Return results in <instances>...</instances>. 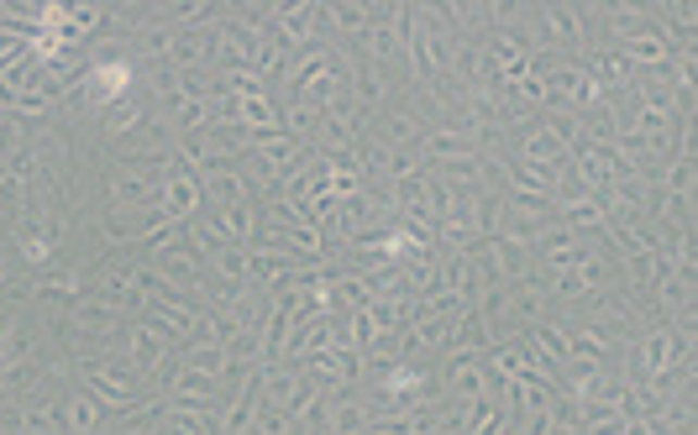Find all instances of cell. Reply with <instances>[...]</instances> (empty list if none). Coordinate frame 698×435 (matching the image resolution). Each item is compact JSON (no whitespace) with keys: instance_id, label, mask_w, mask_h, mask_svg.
Here are the masks:
<instances>
[{"instance_id":"cell-2","label":"cell","mask_w":698,"mask_h":435,"mask_svg":"<svg viewBox=\"0 0 698 435\" xmlns=\"http://www.w3.org/2000/svg\"><path fill=\"white\" fill-rule=\"evenodd\" d=\"M536 22H541V37H547V53H557V48L577 53L583 37H588V16L577 5H541Z\"/></svg>"},{"instance_id":"cell-9","label":"cell","mask_w":698,"mask_h":435,"mask_svg":"<svg viewBox=\"0 0 698 435\" xmlns=\"http://www.w3.org/2000/svg\"><path fill=\"white\" fill-rule=\"evenodd\" d=\"M179 368H189V373H221V368H226V362H221V331H205V325H200V336H189V341H184V351H179Z\"/></svg>"},{"instance_id":"cell-11","label":"cell","mask_w":698,"mask_h":435,"mask_svg":"<svg viewBox=\"0 0 698 435\" xmlns=\"http://www.w3.org/2000/svg\"><path fill=\"white\" fill-rule=\"evenodd\" d=\"M274 16V37L289 48V42H310V32H315V16H321V5H274L269 11Z\"/></svg>"},{"instance_id":"cell-1","label":"cell","mask_w":698,"mask_h":435,"mask_svg":"<svg viewBox=\"0 0 698 435\" xmlns=\"http://www.w3.org/2000/svg\"><path fill=\"white\" fill-rule=\"evenodd\" d=\"M11 236H16V247H22V258L32 262V268H42V262L53 258V247L63 241V215L59 210H22L16 215V226H11Z\"/></svg>"},{"instance_id":"cell-6","label":"cell","mask_w":698,"mask_h":435,"mask_svg":"<svg viewBox=\"0 0 698 435\" xmlns=\"http://www.w3.org/2000/svg\"><path fill=\"white\" fill-rule=\"evenodd\" d=\"M620 53L631 59L636 74H651V69H668L672 63V37H662V32H636V37L620 42Z\"/></svg>"},{"instance_id":"cell-14","label":"cell","mask_w":698,"mask_h":435,"mask_svg":"<svg viewBox=\"0 0 698 435\" xmlns=\"http://www.w3.org/2000/svg\"><path fill=\"white\" fill-rule=\"evenodd\" d=\"M200 195L221 210V204H247V178L237 169H211V174H200Z\"/></svg>"},{"instance_id":"cell-4","label":"cell","mask_w":698,"mask_h":435,"mask_svg":"<svg viewBox=\"0 0 698 435\" xmlns=\"http://www.w3.org/2000/svg\"><path fill=\"white\" fill-rule=\"evenodd\" d=\"M79 388L90 394L100 409H116V414H126V409H137V405H148V394L142 388H126V383H116V377H105V373H90V368H79Z\"/></svg>"},{"instance_id":"cell-23","label":"cell","mask_w":698,"mask_h":435,"mask_svg":"<svg viewBox=\"0 0 698 435\" xmlns=\"http://www.w3.org/2000/svg\"><path fill=\"white\" fill-rule=\"evenodd\" d=\"M211 273L221 284H247V247H221L211 258Z\"/></svg>"},{"instance_id":"cell-19","label":"cell","mask_w":698,"mask_h":435,"mask_svg":"<svg viewBox=\"0 0 698 435\" xmlns=\"http://www.w3.org/2000/svg\"><path fill=\"white\" fill-rule=\"evenodd\" d=\"M148 200H158V184H148L142 174L126 169V174L111 178V204H116V210H142Z\"/></svg>"},{"instance_id":"cell-15","label":"cell","mask_w":698,"mask_h":435,"mask_svg":"<svg viewBox=\"0 0 698 435\" xmlns=\"http://www.w3.org/2000/svg\"><path fill=\"white\" fill-rule=\"evenodd\" d=\"M452 388H457V399L468 405V399H488V368H484V357H457L452 362Z\"/></svg>"},{"instance_id":"cell-16","label":"cell","mask_w":698,"mask_h":435,"mask_svg":"<svg viewBox=\"0 0 698 435\" xmlns=\"http://www.w3.org/2000/svg\"><path fill=\"white\" fill-rule=\"evenodd\" d=\"M211 226L232 247H252V200L247 204H221V210H211Z\"/></svg>"},{"instance_id":"cell-30","label":"cell","mask_w":698,"mask_h":435,"mask_svg":"<svg viewBox=\"0 0 698 435\" xmlns=\"http://www.w3.org/2000/svg\"><path fill=\"white\" fill-rule=\"evenodd\" d=\"M169 37H174L169 27H142L137 32V48H142L148 59H169Z\"/></svg>"},{"instance_id":"cell-7","label":"cell","mask_w":698,"mask_h":435,"mask_svg":"<svg viewBox=\"0 0 698 435\" xmlns=\"http://www.w3.org/2000/svg\"><path fill=\"white\" fill-rule=\"evenodd\" d=\"M215 59V32H174L169 37V69L174 74H189V69H205Z\"/></svg>"},{"instance_id":"cell-3","label":"cell","mask_w":698,"mask_h":435,"mask_svg":"<svg viewBox=\"0 0 698 435\" xmlns=\"http://www.w3.org/2000/svg\"><path fill=\"white\" fill-rule=\"evenodd\" d=\"M200 174H184V169H174V174L163 178V189H158V210H163V221H174V226H189L195 221V210H200Z\"/></svg>"},{"instance_id":"cell-26","label":"cell","mask_w":698,"mask_h":435,"mask_svg":"<svg viewBox=\"0 0 698 435\" xmlns=\"http://www.w3.org/2000/svg\"><path fill=\"white\" fill-rule=\"evenodd\" d=\"M421 137H425L421 121L404 116V111H395V116L384 121V142H389V147H421Z\"/></svg>"},{"instance_id":"cell-21","label":"cell","mask_w":698,"mask_h":435,"mask_svg":"<svg viewBox=\"0 0 698 435\" xmlns=\"http://www.w3.org/2000/svg\"><path fill=\"white\" fill-rule=\"evenodd\" d=\"M452 347H457V351H468V357H478V351L494 347V336H488V325L478 320V310L457 315V325H452Z\"/></svg>"},{"instance_id":"cell-32","label":"cell","mask_w":698,"mask_h":435,"mask_svg":"<svg viewBox=\"0 0 698 435\" xmlns=\"http://www.w3.org/2000/svg\"><path fill=\"white\" fill-rule=\"evenodd\" d=\"M163 16H179L184 27H200V22H205V16H215V11H211V5H169Z\"/></svg>"},{"instance_id":"cell-17","label":"cell","mask_w":698,"mask_h":435,"mask_svg":"<svg viewBox=\"0 0 698 435\" xmlns=\"http://www.w3.org/2000/svg\"><path fill=\"white\" fill-rule=\"evenodd\" d=\"M367 169L378 178H389V184H399V178H415L421 174V163L410 158V147H389V142H378V152L367 158Z\"/></svg>"},{"instance_id":"cell-25","label":"cell","mask_w":698,"mask_h":435,"mask_svg":"<svg viewBox=\"0 0 698 435\" xmlns=\"http://www.w3.org/2000/svg\"><path fill=\"white\" fill-rule=\"evenodd\" d=\"M22 210H27V184L11 174V169H0V215H5V221H16Z\"/></svg>"},{"instance_id":"cell-18","label":"cell","mask_w":698,"mask_h":435,"mask_svg":"<svg viewBox=\"0 0 698 435\" xmlns=\"http://www.w3.org/2000/svg\"><path fill=\"white\" fill-rule=\"evenodd\" d=\"M59 420H63V435H90V431H95V420H100V405H95L85 388H74V394L63 399Z\"/></svg>"},{"instance_id":"cell-33","label":"cell","mask_w":698,"mask_h":435,"mask_svg":"<svg viewBox=\"0 0 698 435\" xmlns=\"http://www.w3.org/2000/svg\"><path fill=\"white\" fill-rule=\"evenodd\" d=\"M158 435H195V431H184V425H169V420H158Z\"/></svg>"},{"instance_id":"cell-28","label":"cell","mask_w":698,"mask_h":435,"mask_svg":"<svg viewBox=\"0 0 698 435\" xmlns=\"http://www.w3.org/2000/svg\"><path fill=\"white\" fill-rule=\"evenodd\" d=\"M321 16H332L341 32H363L367 27V5H352V0H336V5H321Z\"/></svg>"},{"instance_id":"cell-12","label":"cell","mask_w":698,"mask_h":435,"mask_svg":"<svg viewBox=\"0 0 698 435\" xmlns=\"http://www.w3.org/2000/svg\"><path fill=\"white\" fill-rule=\"evenodd\" d=\"M421 152L431 158V163H441V169H447V163H462V158H473L478 147L468 142L457 126H447V132H425V137H421Z\"/></svg>"},{"instance_id":"cell-24","label":"cell","mask_w":698,"mask_h":435,"mask_svg":"<svg viewBox=\"0 0 698 435\" xmlns=\"http://www.w3.org/2000/svg\"><path fill=\"white\" fill-rule=\"evenodd\" d=\"M16 152H27V121L0 111V163H11Z\"/></svg>"},{"instance_id":"cell-5","label":"cell","mask_w":698,"mask_h":435,"mask_svg":"<svg viewBox=\"0 0 698 435\" xmlns=\"http://www.w3.org/2000/svg\"><path fill=\"white\" fill-rule=\"evenodd\" d=\"M152 268H158V278H163L169 289H179V294H189L200 284V252H195V247H163Z\"/></svg>"},{"instance_id":"cell-31","label":"cell","mask_w":698,"mask_h":435,"mask_svg":"<svg viewBox=\"0 0 698 435\" xmlns=\"http://www.w3.org/2000/svg\"><path fill=\"white\" fill-rule=\"evenodd\" d=\"M609 22H614L620 37H636L640 32V5H614V11H609Z\"/></svg>"},{"instance_id":"cell-10","label":"cell","mask_w":698,"mask_h":435,"mask_svg":"<svg viewBox=\"0 0 698 435\" xmlns=\"http://www.w3.org/2000/svg\"><path fill=\"white\" fill-rule=\"evenodd\" d=\"M32 294L53 299V304H63V310H74V304L85 299V289H79V273H74V268H42V273L32 278Z\"/></svg>"},{"instance_id":"cell-13","label":"cell","mask_w":698,"mask_h":435,"mask_svg":"<svg viewBox=\"0 0 698 435\" xmlns=\"http://www.w3.org/2000/svg\"><path fill=\"white\" fill-rule=\"evenodd\" d=\"M367 315H373V331L384 336V331H404L410 320H415V299L410 294H378L373 304H367Z\"/></svg>"},{"instance_id":"cell-29","label":"cell","mask_w":698,"mask_h":435,"mask_svg":"<svg viewBox=\"0 0 698 435\" xmlns=\"http://www.w3.org/2000/svg\"><path fill=\"white\" fill-rule=\"evenodd\" d=\"M100 121H105V132H111V137H122V132L137 126V105H132V100H116V105H105V111H100Z\"/></svg>"},{"instance_id":"cell-22","label":"cell","mask_w":698,"mask_h":435,"mask_svg":"<svg viewBox=\"0 0 698 435\" xmlns=\"http://www.w3.org/2000/svg\"><path fill=\"white\" fill-rule=\"evenodd\" d=\"M68 315H74V325H79L85 336H111V331H116V320H122L111 304H100V299H95V304H85V299H79Z\"/></svg>"},{"instance_id":"cell-20","label":"cell","mask_w":698,"mask_h":435,"mask_svg":"<svg viewBox=\"0 0 698 435\" xmlns=\"http://www.w3.org/2000/svg\"><path fill=\"white\" fill-rule=\"evenodd\" d=\"M321 414H326V435H363L367 431L363 399H341L336 409H321Z\"/></svg>"},{"instance_id":"cell-8","label":"cell","mask_w":698,"mask_h":435,"mask_svg":"<svg viewBox=\"0 0 698 435\" xmlns=\"http://www.w3.org/2000/svg\"><path fill=\"white\" fill-rule=\"evenodd\" d=\"M126 357H132V368H137V373L163 377V357H169V341H163L152 325H132V331H126Z\"/></svg>"},{"instance_id":"cell-27","label":"cell","mask_w":698,"mask_h":435,"mask_svg":"<svg viewBox=\"0 0 698 435\" xmlns=\"http://www.w3.org/2000/svg\"><path fill=\"white\" fill-rule=\"evenodd\" d=\"M211 383H215L211 373H189V368H179V377L169 383V394H174V399H211Z\"/></svg>"}]
</instances>
